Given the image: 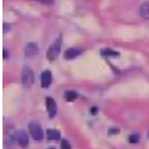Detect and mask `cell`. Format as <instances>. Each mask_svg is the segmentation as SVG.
Segmentation results:
<instances>
[{
	"label": "cell",
	"instance_id": "1",
	"mask_svg": "<svg viewBox=\"0 0 149 149\" xmlns=\"http://www.w3.org/2000/svg\"><path fill=\"white\" fill-rule=\"evenodd\" d=\"M60 50H61V37H60V38H58L56 40H55L54 44L48 49L47 59H48V60H50V61L55 60V59L58 58V55H59Z\"/></svg>",
	"mask_w": 149,
	"mask_h": 149
},
{
	"label": "cell",
	"instance_id": "2",
	"mask_svg": "<svg viewBox=\"0 0 149 149\" xmlns=\"http://www.w3.org/2000/svg\"><path fill=\"white\" fill-rule=\"evenodd\" d=\"M28 128H29V133L31 136L36 139V141H40L43 138V131L39 125H37V123L32 122L28 125Z\"/></svg>",
	"mask_w": 149,
	"mask_h": 149
},
{
	"label": "cell",
	"instance_id": "3",
	"mask_svg": "<svg viewBox=\"0 0 149 149\" xmlns=\"http://www.w3.org/2000/svg\"><path fill=\"white\" fill-rule=\"evenodd\" d=\"M22 83L24 87H29L33 83V72L28 67H24L22 71Z\"/></svg>",
	"mask_w": 149,
	"mask_h": 149
},
{
	"label": "cell",
	"instance_id": "4",
	"mask_svg": "<svg viewBox=\"0 0 149 149\" xmlns=\"http://www.w3.org/2000/svg\"><path fill=\"white\" fill-rule=\"evenodd\" d=\"M45 103H47V111H48V115H49V117H53L56 115V103L54 102V99L53 98H47V100H45Z\"/></svg>",
	"mask_w": 149,
	"mask_h": 149
},
{
	"label": "cell",
	"instance_id": "5",
	"mask_svg": "<svg viewBox=\"0 0 149 149\" xmlns=\"http://www.w3.org/2000/svg\"><path fill=\"white\" fill-rule=\"evenodd\" d=\"M52 81H53V77H52L50 71H44L40 74V82H42L43 88H48V87L52 84Z\"/></svg>",
	"mask_w": 149,
	"mask_h": 149
},
{
	"label": "cell",
	"instance_id": "6",
	"mask_svg": "<svg viewBox=\"0 0 149 149\" xmlns=\"http://www.w3.org/2000/svg\"><path fill=\"white\" fill-rule=\"evenodd\" d=\"M37 53H38V47L36 43H28L24 48V55L27 58H33L34 55H37Z\"/></svg>",
	"mask_w": 149,
	"mask_h": 149
},
{
	"label": "cell",
	"instance_id": "7",
	"mask_svg": "<svg viewBox=\"0 0 149 149\" xmlns=\"http://www.w3.org/2000/svg\"><path fill=\"white\" fill-rule=\"evenodd\" d=\"M16 139H17V143L20 144L21 147H27V144H28V136H27V133L24 131L17 132Z\"/></svg>",
	"mask_w": 149,
	"mask_h": 149
},
{
	"label": "cell",
	"instance_id": "8",
	"mask_svg": "<svg viewBox=\"0 0 149 149\" xmlns=\"http://www.w3.org/2000/svg\"><path fill=\"white\" fill-rule=\"evenodd\" d=\"M139 14L142 18L144 20H149V3H143L139 8Z\"/></svg>",
	"mask_w": 149,
	"mask_h": 149
},
{
	"label": "cell",
	"instance_id": "9",
	"mask_svg": "<svg viewBox=\"0 0 149 149\" xmlns=\"http://www.w3.org/2000/svg\"><path fill=\"white\" fill-rule=\"evenodd\" d=\"M78 55H79V50H78V49L71 48V49H67L64 56H65L66 60H71V59H74L76 56H78Z\"/></svg>",
	"mask_w": 149,
	"mask_h": 149
},
{
	"label": "cell",
	"instance_id": "10",
	"mask_svg": "<svg viewBox=\"0 0 149 149\" xmlns=\"http://www.w3.org/2000/svg\"><path fill=\"white\" fill-rule=\"evenodd\" d=\"M47 137L50 141H56V139L60 138V132L58 131V130H48Z\"/></svg>",
	"mask_w": 149,
	"mask_h": 149
},
{
	"label": "cell",
	"instance_id": "11",
	"mask_svg": "<svg viewBox=\"0 0 149 149\" xmlns=\"http://www.w3.org/2000/svg\"><path fill=\"white\" fill-rule=\"evenodd\" d=\"M76 98H77V93H76V92L69 91V92L65 93V99H66L67 102H72V100H74Z\"/></svg>",
	"mask_w": 149,
	"mask_h": 149
},
{
	"label": "cell",
	"instance_id": "12",
	"mask_svg": "<svg viewBox=\"0 0 149 149\" xmlns=\"http://www.w3.org/2000/svg\"><path fill=\"white\" fill-rule=\"evenodd\" d=\"M102 54L103 55H109V56H119V53L114 52V50H110V49H104V50H102Z\"/></svg>",
	"mask_w": 149,
	"mask_h": 149
},
{
	"label": "cell",
	"instance_id": "13",
	"mask_svg": "<svg viewBox=\"0 0 149 149\" xmlns=\"http://www.w3.org/2000/svg\"><path fill=\"white\" fill-rule=\"evenodd\" d=\"M138 141H139L138 134H131L128 137V142H130V143H137Z\"/></svg>",
	"mask_w": 149,
	"mask_h": 149
},
{
	"label": "cell",
	"instance_id": "14",
	"mask_svg": "<svg viewBox=\"0 0 149 149\" xmlns=\"http://www.w3.org/2000/svg\"><path fill=\"white\" fill-rule=\"evenodd\" d=\"M61 149H71L70 143H69V142H67L66 139H63V141H61Z\"/></svg>",
	"mask_w": 149,
	"mask_h": 149
},
{
	"label": "cell",
	"instance_id": "15",
	"mask_svg": "<svg viewBox=\"0 0 149 149\" xmlns=\"http://www.w3.org/2000/svg\"><path fill=\"white\" fill-rule=\"evenodd\" d=\"M34 1H39V3H44V4H53L54 0H34Z\"/></svg>",
	"mask_w": 149,
	"mask_h": 149
},
{
	"label": "cell",
	"instance_id": "16",
	"mask_svg": "<svg viewBox=\"0 0 149 149\" xmlns=\"http://www.w3.org/2000/svg\"><path fill=\"white\" fill-rule=\"evenodd\" d=\"M119 132H120V131H119L117 128H111L110 131H109V133H119Z\"/></svg>",
	"mask_w": 149,
	"mask_h": 149
},
{
	"label": "cell",
	"instance_id": "17",
	"mask_svg": "<svg viewBox=\"0 0 149 149\" xmlns=\"http://www.w3.org/2000/svg\"><path fill=\"white\" fill-rule=\"evenodd\" d=\"M4 59H8V52L4 49Z\"/></svg>",
	"mask_w": 149,
	"mask_h": 149
},
{
	"label": "cell",
	"instance_id": "18",
	"mask_svg": "<svg viewBox=\"0 0 149 149\" xmlns=\"http://www.w3.org/2000/svg\"><path fill=\"white\" fill-rule=\"evenodd\" d=\"M97 113V108H93L92 109V114H95Z\"/></svg>",
	"mask_w": 149,
	"mask_h": 149
},
{
	"label": "cell",
	"instance_id": "19",
	"mask_svg": "<svg viewBox=\"0 0 149 149\" xmlns=\"http://www.w3.org/2000/svg\"><path fill=\"white\" fill-rule=\"evenodd\" d=\"M49 149H55V148H49Z\"/></svg>",
	"mask_w": 149,
	"mask_h": 149
}]
</instances>
